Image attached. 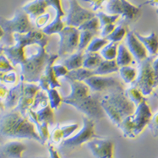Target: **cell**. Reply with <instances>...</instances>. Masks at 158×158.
Instances as JSON below:
<instances>
[{
    "label": "cell",
    "instance_id": "6da1fadb",
    "mask_svg": "<svg viewBox=\"0 0 158 158\" xmlns=\"http://www.w3.org/2000/svg\"><path fill=\"white\" fill-rule=\"evenodd\" d=\"M14 45L3 47L5 54L14 67L19 65L25 82L38 83L52 54L46 50L48 37L42 31H31L26 34H14Z\"/></svg>",
    "mask_w": 158,
    "mask_h": 158
},
{
    "label": "cell",
    "instance_id": "ab89813d",
    "mask_svg": "<svg viewBox=\"0 0 158 158\" xmlns=\"http://www.w3.org/2000/svg\"><path fill=\"white\" fill-rule=\"evenodd\" d=\"M80 31H90L93 32L97 33L98 31L100 30V22L99 19L97 16L93 17L91 19H88L86 21H85L82 25L79 26L77 28Z\"/></svg>",
    "mask_w": 158,
    "mask_h": 158
},
{
    "label": "cell",
    "instance_id": "30bf717a",
    "mask_svg": "<svg viewBox=\"0 0 158 158\" xmlns=\"http://www.w3.org/2000/svg\"><path fill=\"white\" fill-rule=\"evenodd\" d=\"M58 35H59L58 57L72 54L74 51L78 50L80 31L77 28L65 26Z\"/></svg>",
    "mask_w": 158,
    "mask_h": 158
},
{
    "label": "cell",
    "instance_id": "7c38bea8",
    "mask_svg": "<svg viewBox=\"0 0 158 158\" xmlns=\"http://www.w3.org/2000/svg\"><path fill=\"white\" fill-rule=\"evenodd\" d=\"M87 85L92 92H103L112 88L123 85V83L113 76H103V75H92L83 81Z\"/></svg>",
    "mask_w": 158,
    "mask_h": 158
},
{
    "label": "cell",
    "instance_id": "f546056e",
    "mask_svg": "<svg viewBox=\"0 0 158 158\" xmlns=\"http://www.w3.org/2000/svg\"><path fill=\"white\" fill-rule=\"evenodd\" d=\"M118 72H119L120 77L123 81V83L127 85L133 84V82L135 81L136 77H137V73H138L137 69L130 65L120 67Z\"/></svg>",
    "mask_w": 158,
    "mask_h": 158
},
{
    "label": "cell",
    "instance_id": "2e32d148",
    "mask_svg": "<svg viewBox=\"0 0 158 158\" xmlns=\"http://www.w3.org/2000/svg\"><path fill=\"white\" fill-rule=\"evenodd\" d=\"M17 80L15 68L3 53V48L0 46V83L14 85L17 84Z\"/></svg>",
    "mask_w": 158,
    "mask_h": 158
},
{
    "label": "cell",
    "instance_id": "bcb514c9",
    "mask_svg": "<svg viewBox=\"0 0 158 158\" xmlns=\"http://www.w3.org/2000/svg\"><path fill=\"white\" fill-rule=\"evenodd\" d=\"M115 24H112V25H107V26H105L101 28V37L102 38H106V36L108 35H110L111 33L113 32V31L115 29Z\"/></svg>",
    "mask_w": 158,
    "mask_h": 158
},
{
    "label": "cell",
    "instance_id": "8d00e7d4",
    "mask_svg": "<svg viewBox=\"0 0 158 158\" xmlns=\"http://www.w3.org/2000/svg\"><path fill=\"white\" fill-rule=\"evenodd\" d=\"M108 41L106 38L102 37H97L95 36L88 47L85 48V52H98V51H101V49L104 48L105 46L108 43Z\"/></svg>",
    "mask_w": 158,
    "mask_h": 158
},
{
    "label": "cell",
    "instance_id": "8fae6325",
    "mask_svg": "<svg viewBox=\"0 0 158 158\" xmlns=\"http://www.w3.org/2000/svg\"><path fill=\"white\" fill-rule=\"evenodd\" d=\"M96 16V14L81 7L77 0H69L68 13L63 18L65 26L78 28L85 21Z\"/></svg>",
    "mask_w": 158,
    "mask_h": 158
},
{
    "label": "cell",
    "instance_id": "4316f807",
    "mask_svg": "<svg viewBox=\"0 0 158 158\" xmlns=\"http://www.w3.org/2000/svg\"><path fill=\"white\" fill-rule=\"evenodd\" d=\"M103 60L99 52H84L83 56V68L89 70H95Z\"/></svg>",
    "mask_w": 158,
    "mask_h": 158
},
{
    "label": "cell",
    "instance_id": "b9f144b4",
    "mask_svg": "<svg viewBox=\"0 0 158 158\" xmlns=\"http://www.w3.org/2000/svg\"><path fill=\"white\" fill-rule=\"evenodd\" d=\"M50 19H51V15L49 13H45L38 16L36 19L34 20L35 22V27L38 28V29H43L45 28L46 26H48L49 24V21H50Z\"/></svg>",
    "mask_w": 158,
    "mask_h": 158
},
{
    "label": "cell",
    "instance_id": "7bdbcfd3",
    "mask_svg": "<svg viewBox=\"0 0 158 158\" xmlns=\"http://www.w3.org/2000/svg\"><path fill=\"white\" fill-rule=\"evenodd\" d=\"M147 127L151 130L153 137L158 138V112L155 114H152V117L150 122H149Z\"/></svg>",
    "mask_w": 158,
    "mask_h": 158
},
{
    "label": "cell",
    "instance_id": "e575fe53",
    "mask_svg": "<svg viewBox=\"0 0 158 158\" xmlns=\"http://www.w3.org/2000/svg\"><path fill=\"white\" fill-rule=\"evenodd\" d=\"M125 95L126 97L129 98V100L130 102H132L135 105V106H137L139 105L141 102L146 99L142 93L140 92V90L136 88L135 86H133L131 85L130 87L126 89L125 90Z\"/></svg>",
    "mask_w": 158,
    "mask_h": 158
},
{
    "label": "cell",
    "instance_id": "9c48e42d",
    "mask_svg": "<svg viewBox=\"0 0 158 158\" xmlns=\"http://www.w3.org/2000/svg\"><path fill=\"white\" fill-rule=\"evenodd\" d=\"M97 137L95 132V121L88 118L86 117H83V126L80 129V131L72 135L68 139L59 144V147L61 149H73L81 147V145L86 144L90 139Z\"/></svg>",
    "mask_w": 158,
    "mask_h": 158
},
{
    "label": "cell",
    "instance_id": "f35d334b",
    "mask_svg": "<svg viewBox=\"0 0 158 158\" xmlns=\"http://www.w3.org/2000/svg\"><path fill=\"white\" fill-rule=\"evenodd\" d=\"M96 16L99 19L100 22V29L102 27H103L107 25H112V24H115V23L120 19L118 15H108V14L104 13L102 11H99L96 14Z\"/></svg>",
    "mask_w": 158,
    "mask_h": 158
},
{
    "label": "cell",
    "instance_id": "d4e9b609",
    "mask_svg": "<svg viewBox=\"0 0 158 158\" xmlns=\"http://www.w3.org/2000/svg\"><path fill=\"white\" fill-rule=\"evenodd\" d=\"M119 67L117 64L116 60H102L99 66L93 70L95 75H103L106 76L110 74L118 72Z\"/></svg>",
    "mask_w": 158,
    "mask_h": 158
},
{
    "label": "cell",
    "instance_id": "f907efd6",
    "mask_svg": "<svg viewBox=\"0 0 158 158\" xmlns=\"http://www.w3.org/2000/svg\"><path fill=\"white\" fill-rule=\"evenodd\" d=\"M145 4H148V5H151V6L153 7H157L156 10V13L157 15L158 16V0H147L144 3L139 5V7H141L142 5H145Z\"/></svg>",
    "mask_w": 158,
    "mask_h": 158
},
{
    "label": "cell",
    "instance_id": "e0dca14e",
    "mask_svg": "<svg viewBox=\"0 0 158 158\" xmlns=\"http://www.w3.org/2000/svg\"><path fill=\"white\" fill-rule=\"evenodd\" d=\"M125 37L126 47L138 64L148 58L149 54L147 50L139 42V39L136 37L134 31H129Z\"/></svg>",
    "mask_w": 158,
    "mask_h": 158
},
{
    "label": "cell",
    "instance_id": "f5cc1de1",
    "mask_svg": "<svg viewBox=\"0 0 158 158\" xmlns=\"http://www.w3.org/2000/svg\"><path fill=\"white\" fill-rule=\"evenodd\" d=\"M23 158H48L46 156H33V157H23Z\"/></svg>",
    "mask_w": 158,
    "mask_h": 158
},
{
    "label": "cell",
    "instance_id": "816d5d0a",
    "mask_svg": "<svg viewBox=\"0 0 158 158\" xmlns=\"http://www.w3.org/2000/svg\"><path fill=\"white\" fill-rule=\"evenodd\" d=\"M3 35H4V32H3V30L2 29V27L0 26V40L3 38Z\"/></svg>",
    "mask_w": 158,
    "mask_h": 158
},
{
    "label": "cell",
    "instance_id": "44dd1931",
    "mask_svg": "<svg viewBox=\"0 0 158 158\" xmlns=\"http://www.w3.org/2000/svg\"><path fill=\"white\" fill-rule=\"evenodd\" d=\"M48 7L47 0H33L21 8L29 16L30 19L35 20L36 18L46 13V10Z\"/></svg>",
    "mask_w": 158,
    "mask_h": 158
},
{
    "label": "cell",
    "instance_id": "ac0fdd59",
    "mask_svg": "<svg viewBox=\"0 0 158 158\" xmlns=\"http://www.w3.org/2000/svg\"><path fill=\"white\" fill-rule=\"evenodd\" d=\"M26 145L19 140H10L0 146V158H23Z\"/></svg>",
    "mask_w": 158,
    "mask_h": 158
},
{
    "label": "cell",
    "instance_id": "681fc988",
    "mask_svg": "<svg viewBox=\"0 0 158 158\" xmlns=\"http://www.w3.org/2000/svg\"><path fill=\"white\" fill-rule=\"evenodd\" d=\"M152 68H153L154 72H155L156 80V84H157L158 86V56L156 58H153V61H152Z\"/></svg>",
    "mask_w": 158,
    "mask_h": 158
},
{
    "label": "cell",
    "instance_id": "d6986e66",
    "mask_svg": "<svg viewBox=\"0 0 158 158\" xmlns=\"http://www.w3.org/2000/svg\"><path fill=\"white\" fill-rule=\"evenodd\" d=\"M79 129V125L77 123H72L68 125H60L57 124L52 131L50 133V140L51 144H58L59 145L64 139H68L73 135L77 129Z\"/></svg>",
    "mask_w": 158,
    "mask_h": 158
},
{
    "label": "cell",
    "instance_id": "484cf974",
    "mask_svg": "<svg viewBox=\"0 0 158 158\" xmlns=\"http://www.w3.org/2000/svg\"><path fill=\"white\" fill-rule=\"evenodd\" d=\"M83 56H84V51H76L74 53H72L68 58L64 60L63 65L69 71L82 68L83 67Z\"/></svg>",
    "mask_w": 158,
    "mask_h": 158
},
{
    "label": "cell",
    "instance_id": "d6a6232c",
    "mask_svg": "<svg viewBox=\"0 0 158 158\" xmlns=\"http://www.w3.org/2000/svg\"><path fill=\"white\" fill-rule=\"evenodd\" d=\"M65 24L63 21V19H55L52 20V22H50L46 26L45 28L42 30V31L45 35H50L52 34H58L64 28Z\"/></svg>",
    "mask_w": 158,
    "mask_h": 158
},
{
    "label": "cell",
    "instance_id": "1f68e13d",
    "mask_svg": "<svg viewBox=\"0 0 158 158\" xmlns=\"http://www.w3.org/2000/svg\"><path fill=\"white\" fill-rule=\"evenodd\" d=\"M119 43L108 42L104 48L101 49L100 55L104 60H114L116 59L118 47Z\"/></svg>",
    "mask_w": 158,
    "mask_h": 158
},
{
    "label": "cell",
    "instance_id": "cb8c5ba5",
    "mask_svg": "<svg viewBox=\"0 0 158 158\" xmlns=\"http://www.w3.org/2000/svg\"><path fill=\"white\" fill-rule=\"evenodd\" d=\"M117 64L118 67L123 66H129V65L134 64V58L132 54L130 53L127 47L124 44L120 43L118 47V52L116 57Z\"/></svg>",
    "mask_w": 158,
    "mask_h": 158
},
{
    "label": "cell",
    "instance_id": "9a60e30c",
    "mask_svg": "<svg viewBox=\"0 0 158 158\" xmlns=\"http://www.w3.org/2000/svg\"><path fill=\"white\" fill-rule=\"evenodd\" d=\"M58 58V54H52V57L49 59L45 69L40 77L38 81L39 87L43 91H48L49 89H57L61 87V85L58 82V79L55 77L54 73L52 70V65Z\"/></svg>",
    "mask_w": 158,
    "mask_h": 158
},
{
    "label": "cell",
    "instance_id": "7402d4cb",
    "mask_svg": "<svg viewBox=\"0 0 158 158\" xmlns=\"http://www.w3.org/2000/svg\"><path fill=\"white\" fill-rule=\"evenodd\" d=\"M135 35L139 41L144 45L145 49L147 50L149 56L154 57L158 53V35L156 33L152 31L149 35H142L137 31H134Z\"/></svg>",
    "mask_w": 158,
    "mask_h": 158
},
{
    "label": "cell",
    "instance_id": "db71d44e",
    "mask_svg": "<svg viewBox=\"0 0 158 158\" xmlns=\"http://www.w3.org/2000/svg\"><path fill=\"white\" fill-rule=\"evenodd\" d=\"M155 97H156V98H157V99H158V95H157V94H155Z\"/></svg>",
    "mask_w": 158,
    "mask_h": 158
},
{
    "label": "cell",
    "instance_id": "7dc6e473",
    "mask_svg": "<svg viewBox=\"0 0 158 158\" xmlns=\"http://www.w3.org/2000/svg\"><path fill=\"white\" fill-rule=\"evenodd\" d=\"M85 2H88L90 4V7L93 11H97L98 10H100L102 4L105 2H106L107 0H84Z\"/></svg>",
    "mask_w": 158,
    "mask_h": 158
},
{
    "label": "cell",
    "instance_id": "74e56055",
    "mask_svg": "<svg viewBox=\"0 0 158 158\" xmlns=\"http://www.w3.org/2000/svg\"><path fill=\"white\" fill-rule=\"evenodd\" d=\"M47 95L48 97L49 106L52 110L58 109L62 103V97L59 95L57 89H49L47 91Z\"/></svg>",
    "mask_w": 158,
    "mask_h": 158
},
{
    "label": "cell",
    "instance_id": "8992f818",
    "mask_svg": "<svg viewBox=\"0 0 158 158\" xmlns=\"http://www.w3.org/2000/svg\"><path fill=\"white\" fill-rule=\"evenodd\" d=\"M154 57L148 58L138 64V73L135 81L131 85L138 88L144 97L151 96L157 87L155 72L152 68V61Z\"/></svg>",
    "mask_w": 158,
    "mask_h": 158
},
{
    "label": "cell",
    "instance_id": "60d3db41",
    "mask_svg": "<svg viewBox=\"0 0 158 158\" xmlns=\"http://www.w3.org/2000/svg\"><path fill=\"white\" fill-rule=\"evenodd\" d=\"M48 6H52L56 12L55 19H62L65 16V13L62 7L61 0H47Z\"/></svg>",
    "mask_w": 158,
    "mask_h": 158
},
{
    "label": "cell",
    "instance_id": "c3c4849f",
    "mask_svg": "<svg viewBox=\"0 0 158 158\" xmlns=\"http://www.w3.org/2000/svg\"><path fill=\"white\" fill-rule=\"evenodd\" d=\"M48 148L49 152V158H61L60 156L58 154V151L54 148V146L52 145V144H48Z\"/></svg>",
    "mask_w": 158,
    "mask_h": 158
},
{
    "label": "cell",
    "instance_id": "836d02e7",
    "mask_svg": "<svg viewBox=\"0 0 158 158\" xmlns=\"http://www.w3.org/2000/svg\"><path fill=\"white\" fill-rule=\"evenodd\" d=\"M97 33L90 31H81L79 37V46L77 51H84L90 44L91 40L95 37Z\"/></svg>",
    "mask_w": 158,
    "mask_h": 158
},
{
    "label": "cell",
    "instance_id": "4fadbf2b",
    "mask_svg": "<svg viewBox=\"0 0 158 158\" xmlns=\"http://www.w3.org/2000/svg\"><path fill=\"white\" fill-rule=\"evenodd\" d=\"M95 158H113L114 143L110 139L96 137L86 143Z\"/></svg>",
    "mask_w": 158,
    "mask_h": 158
},
{
    "label": "cell",
    "instance_id": "3957f363",
    "mask_svg": "<svg viewBox=\"0 0 158 158\" xmlns=\"http://www.w3.org/2000/svg\"><path fill=\"white\" fill-rule=\"evenodd\" d=\"M107 92L102 97L101 105L106 115L118 127L125 118L134 113L136 106L126 97L123 85L109 89Z\"/></svg>",
    "mask_w": 158,
    "mask_h": 158
},
{
    "label": "cell",
    "instance_id": "5b68a950",
    "mask_svg": "<svg viewBox=\"0 0 158 158\" xmlns=\"http://www.w3.org/2000/svg\"><path fill=\"white\" fill-rule=\"evenodd\" d=\"M0 26L2 27L4 32L3 38L0 40V46L3 47H10L14 45V34H26L35 30L31 25L29 16L22 9L17 10L11 19L0 16Z\"/></svg>",
    "mask_w": 158,
    "mask_h": 158
},
{
    "label": "cell",
    "instance_id": "ffe728a7",
    "mask_svg": "<svg viewBox=\"0 0 158 158\" xmlns=\"http://www.w3.org/2000/svg\"><path fill=\"white\" fill-rule=\"evenodd\" d=\"M24 83H25V81H24L22 76H20L19 82L9 89L6 96V99L4 102L5 109L13 110L16 107L18 103H19L20 97H21Z\"/></svg>",
    "mask_w": 158,
    "mask_h": 158
},
{
    "label": "cell",
    "instance_id": "603a6c76",
    "mask_svg": "<svg viewBox=\"0 0 158 158\" xmlns=\"http://www.w3.org/2000/svg\"><path fill=\"white\" fill-rule=\"evenodd\" d=\"M27 118H29L31 122H32L35 126V129L38 133L40 138L42 139V145H45L47 142L50 139V132L48 129V124L47 123H42V122H39L36 116H35V113L33 110L30 109L27 112L26 114Z\"/></svg>",
    "mask_w": 158,
    "mask_h": 158
},
{
    "label": "cell",
    "instance_id": "5bb4252c",
    "mask_svg": "<svg viewBox=\"0 0 158 158\" xmlns=\"http://www.w3.org/2000/svg\"><path fill=\"white\" fill-rule=\"evenodd\" d=\"M40 90L41 88L35 83L25 82L23 85L22 93L19 103L15 109L19 112L23 116H26L27 112L31 109V107L33 105L35 95Z\"/></svg>",
    "mask_w": 158,
    "mask_h": 158
},
{
    "label": "cell",
    "instance_id": "7a4b0ae2",
    "mask_svg": "<svg viewBox=\"0 0 158 158\" xmlns=\"http://www.w3.org/2000/svg\"><path fill=\"white\" fill-rule=\"evenodd\" d=\"M0 135L11 139H34L42 145L35 124L15 109L0 118Z\"/></svg>",
    "mask_w": 158,
    "mask_h": 158
},
{
    "label": "cell",
    "instance_id": "f6af8a7d",
    "mask_svg": "<svg viewBox=\"0 0 158 158\" xmlns=\"http://www.w3.org/2000/svg\"><path fill=\"white\" fill-rule=\"evenodd\" d=\"M8 90H9V89L6 86V85L0 83V111H3L5 109L4 102H5V99H6Z\"/></svg>",
    "mask_w": 158,
    "mask_h": 158
},
{
    "label": "cell",
    "instance_id": "4dcf8cb0",
    "mask_svg": "<svg viewBox=\"0 0 158 158\" xmlns=\"http://www.w3.org/2000/svg\"><path fill=\"white\" fill-rule=\"evenodd\" d=\"M35 112V111H34ZM36 118L39 122L47 123L48 125H52L54 123V113L51 106L48 105L42 109L35 112Z\"/></svg>",
    "mask_w": 158,
    "mask_h": 158
},
{
    "label": "cell",
    "instance_id": "ee69618b",
    "mask_svg": "<svg viewBox=\"0 0 158 158\" xmlns=\"http://www.w3.org/2000/svg\"><path fill=\"white\" fill-rule=\"evenodd\" d=\"M52 70L54 73L55 77L57 79L61 77L64 78L69 72L63 64H53L52 65Z\"/></svg>",
    "mask_w": 158,
    "mask_h": 158
},
{
    "label": "cell",
    "instance_id": "d590c367",
    "mask_svg": "<svg viewBox=\"0 0 158 158\" xmlns=\"http://www.w3.org/2000/svg\"><path fill=\"white\" fill-rule=\"evenodd\" d=\"M48 105H49L48 95L45 93V91L40 90L35 95V100H34V102H33V105L31 107V109L36 112V111L47 106Z\"/></svg>",
    "mask_w": 158,
    "mask_h": 158
},
{
    "label": "cell",
    "instance_id": "83f0119b",
    "mask_svg": "<svg viewBox=\"0 0 158 158\" xmlns=\"http://www.w3.org/2000/svg\"><path fill=\"white\" fill-rule=\"evenodd\" d=\"M129 31V28H128V26L123 24V23H121L118 26H117L115 27V29L113 30V32L107 35L106 39L109 42H117V43H118L125 37Z\"/></svg>",
    "mask_w": 158,
    "mask_h": 158
},
{
    "label": "cell",
    "instance_id": "277c9868",
    "mask_svg": "<svg viewBox=\"0 0 158 158\" xmlns=\"http://www.w3.org/2000/svg\"><path fill=\"white\" fill-rule=\"evenodd\" d=\"M152 113L146 99L136 106L135 111L119 123L118 128L122 131L123 137L135 139L147 127L152 118Z\"/></svg>",
    "mask_w": 158,
    "mask_h": 158
},
{
    "label": "cell",
    "instance_id": "ba28073f",
    "mask_svg": "<svg viewBox=\"0 0 158 158\" xmlns=\"http://www.w3.org/2000/svg\"><path fill=\"white\" fill-rule=\"evenodd\" d=\"M102 97L101 93L94 92L82 99L69 102L67 104L74 106L78 111L85 114L88 118L97 121L106 117V113H104L101 105Z\"/></svg>",
    "mask_w": 158,
    "mask_h": 158
},
{
    "label": "cell",
    "instance_id": "52a82bcc",
    "mask_svg": "<svg viewBox=\"0 0 158 158\" xmlns=\"http://www.w3.org/2000/svg\"><path fill=\"white\" fill-rule=\"evenodd\" d=\"M106 12L112 15H118L122 23L129 25L136 22L141 15L140 7L130 3L128 0H107Z\"/></svg>",
    "mask_w": 158,
    "mask_h": 158
},
{
    "label": "cell",
    "instance_id": "f1b7e54d",
    "mask_svg": "<svg viewBox=\"0 0 158 158\" xmlns=\"http://www.w3.org/2000/svg\"><path fill=\"white\" fill-rule=\"evenodd\" d=\"M95 75L93 70H89L85 68H80L74 70H71L64 77L65 80H72L75 81H83L90 76Z\"/></svg>",
    "mask_w": 158,
    "mask_h": 158
}]
</instances>
